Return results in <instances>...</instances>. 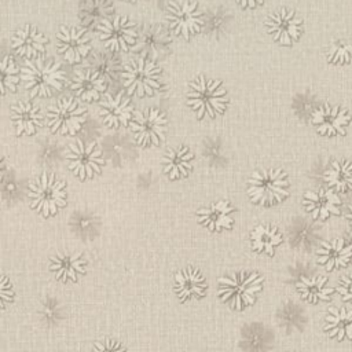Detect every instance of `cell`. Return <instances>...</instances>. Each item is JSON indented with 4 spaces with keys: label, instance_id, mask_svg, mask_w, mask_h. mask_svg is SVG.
Here are the masks:
<instances>
[{
    "label": "cell",
    "instance_id": "obj_1",
    "mask_svg": "<svg viewBox=\"0 0 352 352\" xmlns=\"http://www.w3.org/2000/svg\"><path fill=\"white\" fill-rule=\"evenodd\" d=\"M21 78L32 98L51 96L63 88L66 74L58 62L37 56L25 62L21 69Z\"/></svg>",
    "mask_w": 352,
    "mask_h": 352
},
{
    "label": "cell",
    "instance_id": "obj_2",
    "mask_svg": "<svg viewBox=\"0 0 352 352\" xmlns=\"http://www.w3.org/2000/svg\"><path fill=\"white\" fill-rule=\"evenodd\" d=\"M227 103V92L219 80L199 76L190 82L187 104L198 117H216L226 110Z\"/></svg>",
    "mask_w": 352,
    "mask_h": 352
},
{
    "label": "cell",
    "instance_id": "obj_3",
    "mask_svg": "<svg viewBox=\"0 0 352 352\" xmlns=\"http://www.w3.org/2000/svg\"><path fill=\"white\" fill-rule=\"evenodd\" d=\"M121 77L126 92L140 98L153 95L162 85L161 69L151 58L143 55L125 65Z\"/></svg>",
    "mask_w": 352,
    "mask_h": 352
},
{
    "label": "cell",
    "instance_id": "obj_4",
    "mask_svg": "<svg viewBox=\"0 0 352 352\" xmlns=\"http://www.w3.org/2000/svg\"><path fill=\"white\" fill-rule=\"evenodd\" d=\"M263 276L257 272H238L232 276L219 279L220 300L234 309H243L254 301L256 294L261 290Z\"/></svg>",
    "mask_w": 352,
    "mask_h": 352
},
{
    "label": "cell",
    "instance_id": "obj_5",
    "mask_svg": "<svg viewBox=\"0 0 352 352\" xmlns=\"http://www.w3.org/2000/svg\"><path fill=\"white\" fill-rule=\"evenodd\" d=\"M65 183L55 177L52 173H43L29 184L30 206L48 217L55 214L59 208L66 205Z\"/></svg>",
    "mask_w": 352,
    "mask_h": 352
},
{
    "label": "cell",
    "instance_id": "obj_6",
    "mask_svg": "<svg viewBox=\"0 0 352 352\" xmlns=\"http://www.w3.org/2000/svg\"><path fill=\"white\" fill-rule=\"evenodd\" d=\"M289 194V180L282 169H264L254 172L248 180V195L260 205H272Z\"/></svg>",
    "mask_w": 352,
    "mask_h": 352
},
{
    "label": "cell",
    "instance_id": "obj_7",
    "mask_svg": "<svg viewBox=\"0 0 352 352\" xmlns=\"http://www.w3.org/2000/svg\"><path fill=\"white\" fill-rule=\"evenodd\" d=\"M96 32L99 40L111 52L128 51L138 38L135 23L125 15L107 16L96 26Z\"/></svg>",
    "mask_w": 352,
    "mask_h": 352
},
{
    "label": "cell",
    "instance_id": "obj_8",
    "mask_svg": "<svg viewBox=\"0 0 352 352\" xmlns=\"http://www.w3.org/2000/svg\"><path fill=\"white\" fill-rule=\"evenodd\" d=\"M166 21L170 30L184 38L201 32L205 25L204 14L191 0H172L166 7Z\"/></svg>",
    "mask_w": 352,
    "mask_h": 352
},
{
    "label": "cell",
    "instance_id": "obj_9",
    "mask_svg": "<svg viewBox=\"0 0 352 352\" xmlns=\"http://www.w3.org/2000/svg\"><path fill=\"white\" fill-rule=\"evenodd\" d=\"M87 111L73 98H63L48 107L47 122L50 129L60 135L77 133L85 122Z\"/></svg>",
    "mask_w": 352,
    "mask_h": 352
},
{
    "label": "cell",
    "instance_id": "obj_10",
    "mask_svg": "<svg viewBox=\"0 0 352 352\" xmlns=\"http://www.w3.org/2000/svg\"><path fill=\"white\" fill-rule=\"evenodd\" d=\"M69 168L81 179H91L94 175L100 173L104 160L102 157V150L98 147L96 142L85 143L77 140L70 143L65 155Z\"/></svg>",
    "mask_w": 352,
    "mask_h": 352
},
{
    "label": "cell",
    "instance_id": "obj_11",
    "mask_svg": "<svg viewBox=\"0 0 352 352\" xmlns=\"http://www.w3.org/2000/svg\"><path fill=\"white\" fill-rule=\"evenodd\" d=\"M139 146H157L166 133V117L158 109H147L138 113L129 124Z\"/></svg>",
    "mask_w": 352,
    "mask_h": 352
},
{
    "label": "cell",
    "instance_id": "obj_12",
    "mask_svg": "<svg viewBox=\"0 0 352 352\" xmlns=\"http://www.w3.org/2000/svg\"><path fill=\"white\" fill-rule=\"evenodd\" d=\"M268 34L282 45H292L302 33V21L287 8L271 14L265 22Z\"/></svg>",
    "mask_w": 352,
    "mask_h": 352
},
{
    "label": "cell",
    "instance_id": "obj_13",
    "mask_svg": "<svg viewBox=\"0 0 352 352\" xmlns=\"http://www.w3.org/2000/svg\"><path fill=\"white\" fill-rule=\"evenodd\" d=\"M56 47L69 63L81 62L91 51L85 29L77 26H60L56 34Z\"/></svg>",
    "mask_w": 352,
    "mask_h": 352
},
{
    "label": "cell",
    "instance_id": "obj_14",
    "mask_svg": "<svg viewBox=\"0 0 352 352\" xmlns=\"http://www.w3.org/2000/svg\"><path fill=\"white\" fill-rule=\"evenodd\" d=\"M311 121L320 135L342 136L345 135V126L349 124L351 117L345 109L324 104L312 113Z\"/></svg>",
    "mask_w": 352,
    "mask_h": 352
},
{
    "label": "cell",
    "instance_id": "obj_15",
    "mask_svg": "<svg viewBox=\"0 0 352 352\" xmlns=\"http://www.w3.org/2000/svg\"><path fill=\"white\" fill-rule=\"evenodd\" d=\"M133 114V107L128 98L121 92L117 95H106L99 102V116L106 126L117 128L120 125H128Z\"/></svg>",
    "mask_w": 352,
    "mask_h": 352
},
{
    "label": "cell",
    "instance_id": "obj_16",
    "mask_svg": "<svg viewBox=\"0 0 352 352\" xmlns=\"http://www.w3.org/2000/svg\"><path fill=\"white\" fill-rule=\"evenodd\" d=\"M47 43V37L40 30H37V28L25 25L15 32L11 45L18 55L33 59L44 54Z\"/></svg>",
    "mask_w": 352,
    "mask_h": 352
},
{
    "label": "cell",
    "instance_id": "obj_17",
    "mask_svg": "<svg viewBox=\"0 0 352 352\" xmlns=\"http://www.w3.org/2000/svg\"><path fill=\"white\" fill-rule=\"evenodd\" d=\"M302 204L307 212L314 219L326 220L331 214L340 213L341 199L333 190H320V191L305 192Z\"/></svg>",
    "mask_w": 352,
    "mask_h": 352
},
{
    "label": "cell",
    "instance_id": "obj_18",
    "mask_svg": "<svg viewBox=\"0 0 352 352\" xmlns=\"http://www.w3.org/2000/svg\"><path fill=\"white\" fill-rule=\"evenodd\" d=\"M352 258V243L342 238L322 242L318 249V261L324 265L326 270H337L345 267Z\"/></svg>",
    "mask_w": 352,
    "mask_h": 352
},
{
    "label": "cell",
    "instance_id": "obj_19",
    "mask_svg": "<svg viewBox=\"0 0 352 352\" xmlns=\"http://www.w3.org/2000/svg\"><path fill=\"white\" fill-rule=\"evenodd\" d=\"M70 89L78 99L84 102H94L99 99L102 92H104L106 82L99 73L91 69L85 72L78 70L70 81Z\"/></svg>",
    "mask_w": 352,
    "mask_h": 352
},
{
    "label": "cell",
    "instance_id": "obj_20",
    "mask_svg": "<svg viewBox=\"0 0 352 352\" xmlns=\"http://www.w3.org/2000/svg\"><path fill=\"white\" fill-rule=\"evenodd\" d=\"M50 270L55 274L56 279L76 282L78 275L85 272V260L80 253L59 252L51 257Z\"/></svg>",
    "mask_w": 352,
    "mask_h": 352
},
{
    "label": "cell",
    "instance_id": "obj_21",
    "mask_svg": "<svg viewBox=\"0 0 352 352\" xmlns=\"http://www.w3.org/2000/svg\"><path fill=\"white\" fill-rule=\"evenodd\" d=\"M232 213L234 208L228 202L219 201L209 205L208 208L199 209L197 212V219L204 227L209 228L210 231H221L232 226Z\"/></svg>",
    "mask_w": 352,
    "mask_h": 352
},
{
    "label": "cell",
    "instance_id": "obj_22",
    "mask_svg": "<svg viewBox=\"0 0 352 352\" xmlns=\"http://www.w3.org/2000/svg\"><path fill=\"white\" fill-rule=\"evenodd\" d=\"M175 290L182 301L198 298L205 294L206 282L198 270L188 267L176 274Z\"/></svg>",
    "mask_w": 352,
    "mask_h": 352
},
{
    "label": "cell",
    "instance_id": "obj_23",
    "mask_svg": "<svg viewBox=\"0 0 352 352\" xmlns=\"http://www.w3.org/2000/svg\"><path fill=\"white\" fill-rule=\"evenodd\" d=\"M11 118L16 128V135H33L43 124L40 109L29 102H18L11 107Z\"/></svg>",
    "mask_w": 352,
    "mask_h": 352
},
{
    "label": "cell",
    "instance_id": "obj_24",
    "mask_svg": "<svg viewBox=\"0 0 352 352\" xmlns=\"http://www.w3.org/2000/svg\"><path fill=\"white\" fill-rule=\"evenodd\" d=\"M138 51L147 58H155L165 52L170 44L168 34L157 26H147L142 30L140 36L136 38Z\"/></svg>",
    "mask_w": 352,
    "mask_h": 352
},
{
    "label": "cell",
    "instance_id": "obj_25",
    "mask_svg": "<svg viewBox=\"0 0 352 352\" xmlns=\"http://www.w3.org/2000/svg\"><path fill=\"white\" fill-rule=\"evenodd\" d=\"M164 170L169 176V179H180L187 177L192 169V154L187 147L170 148L162 158Z\"/></svg>",
    "mask_w": 352,
    "mask_h": 352
},
{
    "label": "cell",
    "instance_id": "obj_26",
    "mask_svg": "<svg viewBox=\"0 0 352 352\" xmlns=\"http://www.w3.org/2000/svg\"><path fill=\"white\" fill-rule=\"evenodd\" d=\"M324 329L340 341L352 340V309L329 308Z\"/></svg>",
    "mask_w": 352,
    "mask_h": 352
},
{
    "label": "cell",
    "instance_id": "obj_27",
    "mask_svg": "<svg viewBox=\"0 0 352 352\" xmlns=\"http://www.w3.org/2000/svg\"><path fill=\"white\" fill-rule=\"evenodd\" d=\"M113 12V3L110 0H84L78 10L81 23L88 28H96L103 19Z\"/></svg>",
    "mask_w": 352,
    "mask_h": 352
},
{
    "label": "cell",
    "instance_id": "obj_28",
    "mask_svg": "<svg viewBox=\"0 0 352 352\" xmlns=\"http://www.w3.org/2000/svg\"><path fill=\"white\" fill-rule=\"evenodd\" d=\"M297 289L308 302L329 300L334 292L333 287L327 286V279L323 276H301L297 282Z\"/></svg>",
    "mask_w": 352,
    "mask_h": 352
},
{
    "label": "cell",
    "instance_id": "obj_29",
    "mask_svg": "<svg viewBox=\"0 0 352 352\" xmlns=\"http://www.w3.org/2000/svg\"><path fill=\"white\" fill-rule=\"evenodd\" d=\"M329 187L337 191L352 190V162L351 161H334L331 166L323 175Z\"/></svg>",
    "mask_w": 352,
    "mask_h": 352
},
{
    "label": "cell",
    "instance_id": "obj_30",
    "mask_svg": "<svg viewBox=\"0 0 352 352\" xmlns=\"http://www.w3.org/2000/svg\"><path fill=\"white\" fill-rule=\"evenodd\" d=\"M250 241L256 252L272 256L275 248L282 242V234L272 226H257L250 234Z\"/></svg>",
    "mask_w": 352,
    "mask_h": 352
},
{
    "label": "cell",
    "instance_id": "obj_31",
    "mask_svg": "<svg viewBox=\"0 0 352 352\" xmlns=\"http://www.w3.org/2000/svg\"><path fill=\"white\" fill-rule=\"evenodd\" d=\"M19 69L10 55L0 58V95L14 92L19 82Z\"/></svg>",
    "mask_w": 352,
    "mask_h": 352
},
{
    "label": "cell",
    "instance_id": "obj_32",
    "mask_svg": "<svg viewBox=\"0 0 352 352\" xmlns=\"http://www.w3.org/2000/svg\"><path fill=\"white\" fill-rule=\"evenodd\" d=\"M89 66L91 70L99 73L103 78L109 77V78H114L117 72H118V59L113 55V54H107V52H99L92 55L91 60H89Z\"/></svg>",
    "mask_w": 352,
    "mask_h": 352
},
{
    "label": "cell",
    "instance_id": "obj_33",
    "mask_svg": "<svg viewBox=\"0 0 352 352\" xmlns=\"http://www.w3.org/2000/svg\"><path fill=\"white\" fill-rule=\"evenodd\" d=\"M327 59L334 65H345L352 60V43L337 40L333 41L327 51Z\"/></svg>",
    "mask_w": 352,
    "mask_h": 352
},
{
    "label": "cell",
    "instance_id": "obj_34",
    "mask_svg": "<svg viewBox=\"0 0 352 352\" xmlns=\"http://www.w3.org/2000/svg\"><path fill=\"white\" fill-rule=\"evenodd\" d=\"M12 294L14 293L10 280L4 275H0V309L12 301Z\"/></svg>",
    "mask_w": 352,
    "mask_h": 352
},
{
    "label": "cell",
    "instance_id": "obj_35",
    "mask_svg": "<svg viewBox=\"0 0 352 352\" xmlns=\"http://www.w3.org/2000/svg\"><path fill=\"white\" fill-rule=\"evenodd\" d=\"M337 292L341 294V297L345 301L352 302V275L345 276V278L341 279V282L337 287Z\"/></svg>",
    "mask_w": 352,
    "mask_h": 352
},
{
    "label": "cell",
    "instance_id": "obj_36",
    "mask_svg": "<svg viewBox=\"0 0 352 352\" xmlns=\"http://www.w3.org/2000/svg\"><path fill=\"white\" fill-rule=\"evenodd\" d=\"M236 4H239L242 8H254L264 3V0H234Z\"/></svg>",
    "mask_w": 352,
    "mask_h": 352
},
{
    "label": "cell",
    "instance_id": "obj_37",
    "mask_svg": "<svg viewBox=\"0 0 352 352\" xmlns=\"http://www.w3.org/2000/svg\"><path fill=\"white\" fill-rule=\"evenodd\" d=\"M107 345H102V344H96V349L100 351H117V349H122L118 344H116V341H106Z\"/></svg>",
    "mask_w": 352,
    "mask_h": 352
},
{
    "label": "cell",
    "instance_id": "obj_38",
    "mask_svg": "<svg viewBox=\"0 0 352 352\" xmlns=\"http://www.w3.org/2000/svg\"><path fill=\"white\" fill-rule=\"evenodd\" d=\"M221 25H223V19L213 15V18L210 19V30H212V33L217 32V30H219V26H221Z\"/></svg>",
    "mask_w": 352,
    "mask_h": 352
},
{
    "label": "cell",
    "instance_id": "obj_39",
    "mask_svg": "<svg viewBox=\"0 0 352 352\" xmlns=\"http://www.w3.org/2000/svg\"><path fill=\"white\" fill-rule=\"evenodd\" d=\"M3 173H4V161H3V158L0 155V180L3 177Z\"/></svg>",
    "mask_w": 352,
    "mask_h": 352
},
{
    "label": "cell",
    "instance_id": "obj_40",
    "mask_svg": "<svg viewBox=\"0 0 352 352\" xmlns=\"http://www.w3.org/2000/svg\"><path fill=\"white\" fill-rule=\"evenodd\" d=\"M348 219H349V223L352 226V206L349 208V213H348Z\"/></svg>",
    "mask_w": 352,
    "mask_h": 352
},
{
    "label": "cell",
    "instance_id": "obj_41",
    "mask_svg": "<svg viewBox=\"0 0 352 352\" xmlns=\"http://www.w3.org/2000/svg\"><path fill=\"white\" fill-rule=\"evenodd\" d=\"M125 1H135V0H125Z\"/></svg>",
    "mask_w": 352,
    "mask_h": 352
}]
</instances>
